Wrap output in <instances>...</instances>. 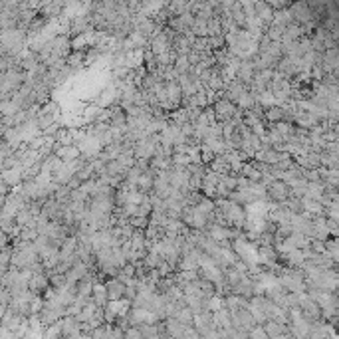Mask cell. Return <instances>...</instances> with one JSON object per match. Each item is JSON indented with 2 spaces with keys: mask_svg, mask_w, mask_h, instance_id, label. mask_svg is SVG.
<instances>
[{
  "mask_svg": "<svg viewBox=\"0 0 339 339\" xmlns=\"http://www.w3.org/2000/svg\"><path fill=\"white\" fill-rule=\"evenodd\" d=\"M290 198V187L284 181H274L268 189H266V201L274 203V205H284Z\"/></svg>",
  "mask_w": 339,
  "mask_h": 339,
  "instance_id": "obj_1",
  "label": "cell"
},
{
  "mask_svg": "<svg viewBox=\"0 0 339 339\" xmlns=\"http://www.w3.org/2000/svg\"><path fill=\"white\" fill-rule=\"evenodd\" d=\"M230 324L234 329L238 331H250L252 327L256 325V322L252 320V315L248 313V310H240V311H234V313H230Z\"/></svg>",
  "mask_w": 339,
  "mask_h": 339,
  "instance_id": "obj_4",
  "label": "cell"
},
{
  "mask_svg": "<svg viewBox=\"0 0 339 339\" xmlns=\"http://www.w3.org/2000/svg\"><path fill=\"white\" fill-rule=\"evenodd\" d=\"M165 91H167V102H171L175 107H181L183 91H181L178 82H167V84H165Z\"/></svg>",
  "mask_w": 339,
  "mask_h": 339,
  "instance_id": "obj_11",
  "label": "cell"
},
{
  "mask_svg": "<svg viewBox=\"0 0 339 339\" xmlns=\"http://www.w3.org/2000/svg\"><path fill=\"white\" fill-rule=\"evenodd\" d=\"M191 48H192V44L189 42V38H187V36H178L177 34V38L173 40V52H175L177 56H187V54L191 52Z\"/></svg>",
  "mask_w": 339,
  "mask_h": 339,
  "instance_id": "obj_13",
  "label": "cell"
},
{
  "mask_svg": "<svg viewBox=\"0 0 339 339\" xmlns=\"http://www.w3.org/2000/svg\"><path fill=\"white\" fill-rule=\"evenodd\" d=\"M77 339H93V337H91L89 333H79V335H77Z\"/></svg>",
  "mask_w": 339,
  "mask_h": 339,
  "instance_id": "obj_21",
  "label": "cell"
},
{
  "mask_svg": "<svg viewBox=\"0 0 339 339\" xmlns=\"http://www.w3.org/2000/svg\"><path fill=\"white\" fill-rule=\"evenodd\" d=\"M248 339H268L266 331L262 329V325H254L250 331H248Z\"/></svg>",
  "mask_w": 339,
  "mask_h": 339,
  "instance_id": "obj_19",
  "label": "cell"
},
{
  "mask_svg": "<svg viewBox=\"0 0 339 339\" xmlns=\"http://www.w3.org/2000/svg\"><path fill=\"white\" fill-rule=\"evenodd\" d=\"M254 75H256V70H254L252 62H248V59H242V62H240V66H238V70H236L234 79L242 82L244 86H248L252 79H254Z\"/></svg>",
  "mask_w": 339,
  "mask_h": 339,
  "instance_id": "obj_6",
  "label": "cell"
},
{
  "mask_svg": "<svg viewBox=\"0 0 339 339\" xmlns=\"http://www.w3.org/2000/svg\"><path fill=\"white\" fill-rule=\"evenodd\" d=\"M262 329L266 331L268 339H274V337H278V335H288V325H280V324H276V322H272V320H268V322L262 325Z\"/></svg>",
  "mask_w": 339,
  "mask_h": 339,
  "instance_id": "obj_12",
  "label": "cell"
},
{
  "mask_svg": "<svg viewBox=\"0 0 339 339\" xmlns=\"http://www.w3.org/2000/svg\"><path fill=\"white\" fill-rule=\"evenodd\" d=\"M104 286H105V292H107V300H109V302L123 300V294H125V284H121L117 278L105 280Z\"/></svg>",
  "mask_w": 339,
  "mask_h": 339,
  "instance_id": "obj_5",
  "label": "cell"
},
{
  "mask_svg": "<svg viewBox=\"0 0 339 339\" xmlns=\"http://www.w3.org/2000/svg\"><path fill=\"white\" fill-rule=\"evenodd\" d=\"M274 339H292L290 335H278V337H274Z\"/></svg>",
  "mask_w": 339,
  "mask_h": 339,
  "instance_id": "obj_22",
  "label": "cell"
},
{
  "mask_svg": "<svg viewBox=\"0 0 339 339\" xmlns=\"http://www.w3.org/2000/svg\"><path fill=\"white\" fill-rule=\"evenodd\" d=\"M129 226H131L133 230H141V232H145L149 226V218H143V216H133L129 218Z\"/></svg>",
  "mask_w": 339,
  "mask_h": 339,
  "instance_id": "obj_18",
  "label": "cell"
},
{
  "mask_svg": "<svg viewBox=\"0 0 339 339\" xmlns=\"http://www.w3.org/2000/svg\"><path fill=\"white\" fill-rule=\"evenodd\" d=\"M50 42H52V56H54V58L66 59L72 54V42H70L68 36H58V34H56Z\"/></svg>",
  "mask_w": 339,
  "mask_h": 339,
  "instance_id": "obj_3",
  "label": "cell"
},
{
  "mask_svg": "<svg viewBox=\"0 0 339 339\" xmlns=\"http://www.w3.org/2000/svg\"><path fill=\"white\" fill-rule=\"evenodd\" d=\"M8 244H10V238H8V236H6L4 232H2V230H0V250H2V248H6Z\"/></svg>",
  "mask_w": 339,
  "mask_h": 339,
  "instance_id": "obj_20",
  "label": "cell"
},
{
  "mask_svg": "<svg viewBox=\"0 0 339 339\" xmlns=\"http://www.w3.org/2000/svg\"><path fill=\"white\" fill-rule=\"evenodd\" d=\"M212 111H214V119L216 123H226L236 115V105L230 104V102H224V99H218L212 104Z\"/></svg>",
  "mask_w": 339,
  "mask_h": 339,
  "instance_id": "obj_2",
  "label": "cell"
},
{
  "mask_svg": "<svg viewBox=\"0 0 339 339\" xmlns=\"http://www.w3.org/2000/svg\"><path fill=\"white\" fill-rule=\"evenodd\" d=\"M111 327H113V325L104 324V325H99V327H95L89 335H91L93 339H109V335H111Z\"/></svg>",
  "mask_w": 339,
  "mask_h": 339,
  "instance_id": "obj_16",
  "label": "cell"
},
{
  "mask_svg": "<svg viewBox=\"0 0 339 339\" xmlns=\"http://www.w3.org/2000/svg\"><path fill=\"white\" fill-rule=\"evenodd\" d=\"M54 157L59 159L62 163H72V161H77L79 157H82V153H79V149L75 147V145H62L54 151Z\"/></svg>",
  "mask_w": 339,
  "mask_h": 339,
  "instance_id": "obj_8",
  "label": "cell"
},
{
  "mask_svg": "<svg viewBox=\"0 0 339 339\" xmlns=\"http://www.w3.org/2000/svg\"><path fill=\"white\" fill-rule=\"evenodd\" d=\"M173 320H177L178 324H183L185 327H192V320H194V313H192L189 308H183V310L177 311V315L173 317Z\"/></svg>",
  "mask_w": 339,
  "mask_h": 339,
  "instance_id": "obj_14",
  "label": "cell"
},
{
  "mask_svg": "<svg viewBox=\"0 0 339 339\" xmlns=\"http://www.w3.org/2000/svg\"><path fill=\"white\" fill-rule=\"evenodd\" d=\"M254 14L258 20H262L266 26H270L272 24V18H274V10L268 6V2H254Z\"/></svg>",
  "mask_w": 339,
  "mask_h": 339,
  "instance_id": "obj_10",
  "label": "cell"
},
{
  "mask_svg": "<svg viewBox=\"0 0 339 339\" xmlns=\"http://www.w3.org/2000/svg\"><path fill=\"white\" fill-rule=\"evenodd\" d=\"M44 339H62V327H59V322H56V324H52V325L46 327Z\"/></svg>",
  "mask_w": 339,
  "mask_h": 339,
  "instance_id": "obj_17",
  "label": "cell"
},
{
  "mask_svg": "<svg viewBox=\"0 0 339 339\" xmlns=\"http://www.w3.org/2000/svg\"><path fill=\"white\" fill-rule=\"evenodd\" d=\"M189 68H191V64H189V59L187 56H177L175 59V64H173V70L177 72V75H183L189 72Z\"/></svg>",
  "mask_w": 339,
  "mask_h": 339,
  "instance_id": "obj_15",
  "label": "cell"
},
{
  "mask_svg": "<svg viewBox=\"0 0 339 339\" xmlns=\"http://www.w3.org/2000/svg\"><path fill=\"white\" fill-rule=\"evenodd\" d=\"M252 278L250 276H242L240 278V282L238 284H234V286H230V294L232 295H240V297H244V300H250L252 295Z\"/></svg>",
  "mask_w": 339,
  "mask_h": 339,
  "instance_id": "obj_7",
  "label": "cell"
},
{
  "mask_svg": "<svg viewBox=\"0 0 339 339\" xmlns=\"http://www.w3.org/2000/svg\"><path fill=\"white\" fill-rule=\"evenodd\" d=\"M99 310H104L105 306H107V292H105V286H104V282H93V286H91V297H89Z\"/></svg>",
  "mask_w": 339,
  "mask_h": 339,
  "instance_id": "obj_9",
  "label": "cell"
}]
</instances>
